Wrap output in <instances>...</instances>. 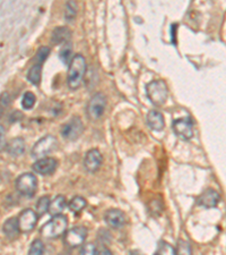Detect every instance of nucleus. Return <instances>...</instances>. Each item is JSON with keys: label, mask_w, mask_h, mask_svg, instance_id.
I'll return each instance as SVG.
<instances>
[{"label": "nucleus", "mask_w": 226, "mask_h": 255, "mask_svg": "<svg viewBox=\"0 0 226 255\" xmlns=\"http://www.w3.org/2000/svg\"><path fill=\"white\" fill-rule=\"evenodd\" d=\"M58 163L54 158L45 157L42 159H37L35 163L33 164L32 169L34 172L39 174L41 176H47L53 174L54 170L57 169Z\"/></svg>", "instance_id": "f8f14e48"}, {"label": "nucleus", "mask_w": 226, "mask_h": 255, "mask_svg": "<svg viewBox=\"0 0 226 255\" xmlns=\"http://www.w3.org/2000/svg\"><path fill=\"white\" fill-rule=\"evenodd\" d=\"M172 128L174 133L182 140H191L193 136V123L190 117H183L173 122Z\"/></svg>", "instance_id": "9d476101"}, {"label": "nucleus", "mask_w": 226, "mask_h": 255, "mask_svg": "<svg viewBox=\"0 0 226 255\" xmlns=\"http://www.w3.org/2000/svg\"><path fill=\"white\" fill-rule=\"evenodd\" d=\"M17 192L25 198H33L36 193L37 188V178L32 172H26V174L20 175L16 179L15 182Z\"/></svg>", "instance_id": "20e7f679"}, {"label": "nucleus", "mask_w": 226, "mask_h": 255, "mask_svg": "<svg viewBox=\"0 0 226 255\" xmlns=\"http://www.w3.org/2000/svg\"><path fill=\"white\" fill-rule=\"evenodd\" d=\"M71 37V31L66 26L55 27L51 34V43L52 44H62L68 43Z\"/></svg>", "instance_id": "dca6fc26"}, {"label": "nucleus", "mask_w": 226, "mask_h": 255, "mask_svg": "<svg viewBox=\"0 0 226 255\" xmlns=\"http://www.w3.org/2000/svg\"><path fill=\"white\" fill-rule=\"evenodd\" d=\"M96 245H94L93 243H87V244H84V245L82 246L81 251H79V253L83 254V255H93V254H96Z\"/></svg>", "instance_id": "c85d7f7f"}, {"label": "nucleus", "mask_w": 226, "mask_h": 255, "mask_svg": "<svg viewBox=\"0 0 226 255\" xmlns=\"http://www.w3.org/2000/svg\"><path fill=\"white\" fill-rule=\"evenodd\" d=\"M39 215L32 209H26L18 217L19 228L22 233H30L35 228Z\"/></svg>", "instance_id": "9b49d317"}, {"label": "nucleus", "mask_w": 226, "mask_h": 255, "mask_svg": "<svg viewBox=\"0 0 226 255\" xmlns=\"http://www.w3.org/2000/svg\"><path fill=\"white\" fill-rule=\"evenodd\" d=\"M50 196L44 195L42 198L39 199V201L36 202V213L39 217L44 216L45 213L49 212V208H50Z\"/></svg>", "instance_id": "4be33fe9"}, {"label": "nucleus", "mask_w": 226, "mask_h": 255, "mask_svg": "<svg viewBox=\"0 0 226 255\" xmlns=\"http://www.w3.org/2000/svg\"><path fill=\"white\" fill-rule=\"evenodd\" d=\"M58 146V141L54 136L52 135H47L43 139L37 141L35 146L32 149V157L34 159H42V158L48 157L49 154L53 152Z\"/></svg>", "instance_id": "423d86ee"}, {"label": "nucleus", "mask_w": 226, "mask_h": 255, "mask_svg": "<svg viewBox=\"0 0 226 255\" xmlns=\"http://www.w3.org/2000/svg\"><path fill=\"white\" fill-rule=\"evenodd\" d=\"M30 254H33V255H40V254H43L44 253V245L42 243V240L40 239H35L34 242L31 244V247H30V251H29Z\"/></svg>", "instance_id": "a878e982"}, {"label": "nucleus", "mask_w": 226, "mask_h": 255, "mask_svg": "<svg viewBox=\"0 0 226 255\" xmlns=\"http://www.w3.org/2000/svg\"><path fill=\"white\" fill-rule=\"evenodd\" d=\"M176 253L178 254H191V249L189 243H187L186 240L180 239L176 246Z\"/></svg>", "instance_id": "cd10ccee"}, {"label": "nucleus", "mask_w": 226, "mask_h": 255, "mask_svg": "<svg viewBox=\"0 0 226 255\" xmlns=\"http://www.w3.org/2000/svg\"><path fill=\"white\" fill-rule=\"evenodd\" d=\"M86 206V201L84 198L82 196H74L69 202V209L71 210L72 212L79 213Z\"/></svg>", "instance_id": "5701e85b"}, {"label": "nucleus", "mask_w": 226, "mask_h": 255, "mask_svg": "<svg viewBox=\"0 0 226 255\" xmlns=\"http://www.w3.org/2000/svg\"><path fill=\"white\" fill-rule=\"evenodd\" d=\"M49 55H50V49L47 47H41L34 58L33 66L30 68L29 73H27V80L34 85H39L41 82V72H42V65Z\"/></svg>", "instance_id": "39448f33"}, {"label": "nucleus", "mask_w": 226, "mask_h": 255, "mask_svg": "<svg viewBox=\"0 0 226 255\" xmlns=\"http://www.w3.org/2000/svg\"><path fill=\"white\" fill-rule=\"evenodd\" d=\"M77 3H76L75 0H68L66 2L65 7V19L67 20L68 23L72 22L76 18V15H77Z\"/></svg>", "instance_id": "412c9836"}, {"label": "nucleus", "mask_w": 226, "mask_h": 255, "mask_svg": "<svg viewBox=\"0 0 226 255\" xmlns=\"http://www.w3.org/2000/svg\"><path fill=\"white\" fill-rule=\"evenodd\" d=\"M86 236H87V229L83 226L74 227V228L69 229L66 232L64 242L68 247L75 249V247L81 246L85 242Z\"/></svg>", "instance_id": "1a4fd4ad"}, {"label": "nucleus", "mask_w": 226, "mask_h": 255, "mask_svg": "<svg viewBox=\"0 0 226 255\" xmlns=\"http://www.w3.org/2000/svg\"><path fill=\"white\" fill-rule=\"evenodd\" d=\"M101 164H102V154L99 150L92 149L85 154L84 167L90 174H94L99 170Z\"/></svg>", "instance_id": "2eb2a0df"}, {"label": "nucleus", "mask_w": 226, "mask_h": 255, "mask_svg": "<svg viewBox=\"0 0 226 255\" xmlns=\"http://www.w3.org/2000/svg\"><path fill=\"white\" fill-rule=\"evenodd\" d=\"M9 102H10V99H9L8 93H6V92L2 93L1 94V112L3 111V109L8 107Z\"/></svg>", "instance_id": "c756f323"}, {"label": "nucleus", "mask_w": 226, "mask_h": 255, "mask_svg": "<svg viewBox=\"0 0 226 255\" xmlns=\"http://www.w3.org/2000/svg\"><path fill=\"white\" fill-rule=\"evenodd\" d=\"M6 150L12 157H19L22 156L24 151H25V142H24V140L20 139V137H17V139L12 140L7 144Z\"/></svg>", "instance_id": "6ab92c4d"}, {"label": "nucleus", "mask_w": 226, "mask_h": 255, "mask_svg": "<svg viewBox=\"0 0 226 255\" xmlns=\"http://www.w3.org/2000/svg\"><path fill=\"white\" fill-rule=\"evenodd\" d=\"M96 254L99 255H103V254H106V255H111L112 252L107 249L105 245H97L96 247Z\"/></svg>", "instance_id": "7c9ffc66"}, {"label": "nucleus", "mask_w": 226, "mask_h": 255, "mask_svg": "<svg viewBox=\"0 0 226 255\" xmlns=\"http://www.w3.org/2000/svg\"><path fill=\"white\" fill-rule=\"evenodd\" d=\"M104 220H105L106 225L111 227L112 229H120L122 228L126 223V218L122 211L118 209H109L104 213Z\"/></svg>", "instance_id": "ddd939ff"}, {"label": "nucleus", "mask_w": 226, "mask_h": 255, "mask_svg": "<svg viewBox=\"0 0 226 255\" xmlns=\"http://www.w3.org/2000/svg\"><path fill=\"white\" fill-rule=\"evenodd\" d=\"M146 93L148 99L156 107H161L164 105L168 100L169 89L164 81H153L146 85Z\"/></svg>", "instance_id": "7ed1b4c3"}, {"label": "nucleus", "mask_w": 226, "mask_h": 255, "mask_svg": "<svg viewBox=\"0 0 226 255\" xmlns=\"http://www.w3.org/2000/svg\"><path fill=\"white\" fill-rule=\"evenodd\" d=\"M84 132V125L79 117H72L61 127V136L67 141H75Z\"/></svg>", "instance_id": "6e6552de"}, {"label": "nucleus", "mask_w": 226, "mask_h": 255, "mask_svg": "<svg viewBox=\"0 0 226 255\" xmlns=\"http://www.w3.org/2000/svg\"><path fill=\"white\" fill-rule=\"evenodd\" d=\"M86 73V59L83 55H76L72 57L69 65L67 84L71 90H76L81 86L83 78Z\"/></svg>", "instance_id": "f257e3e1"}, {"label": "nucleus", "mask_w": 226, "mask_h": 255, "mask_svg": "<svg viewBox=\"0 0 226 255\" xmlns=\"http://www.w3.org/2000/svg\"><path fill=\"white\" fill-rule=\"evenodd\" d=\"M147 124L153 130H155V132H161L165 126L164 117H163L162 113L157 111V110H152L147 115Z\"/></svg>", "instance_id": "f3484780"}, {"label": "nucleus", "mask_w": 226, "mask_h": 255, "mask_svg": "<svg viewBox=\"0 0 226 255\" xmlns=\"http://www.w3.org/2000/svg\"><path fill=\"white\" fill-rule=\"evenodd\" d=\"M176 251L173 249V247L170 245L169 243L166 242H159L158 244V247H157V251H156V254H175Z\"/></svg>", "instance_id": "bb28decb"}, {"label": "nucleus", "mask_w": 226, "mask_h": 255, "mask_svg": "<svg viewBox=\"0 0 226 255\" xmlns=\"http://www.w3.org/2000/svg\"><path fill=\"white\" fill-rule=\"evenodd\" d=\"M72 48L70 43H65V46L61 48L60 53H59V58L65 65H70Z\"/></svg>", "instance_id": "b1692460"}, {"label": "nucleus", "mask_w": 226, "mask_h": 255, "mask_svg": "<svg viewBox=\"0 0 226 255\" xmlns=\"http://www.w3.org/2000/svg\"><path fill=\"white\" fill-rule=\"evenodd\" d=\"M106 107V98L102 93H95L87 103L86 107V113L88 118L92 120L100 119L104 113Z\"/></svg>", "instance_id": "0eeeda50"}, {"label": "nucleus", "mask_w": 226, "mask_h": 255, "mask_svg": "<svg viewBox=\"0 0 226 255\" xmlns=\"http://www.w3.org/2000/svg\"><path fill=\"white\" fill-rule=\"evenodd\" d=\"M0 127H1V128H0V129H1V150H3V147H5V142H3V136H5V134H3V126L1 125Z\"/></svg>", "instance_id": "2f4dec72"}, {"label": "nucleus", "mask_w": 226, "mask_h": 255, "mask_svg": "<svg viewBox=\"0 0 226 255\" xmlns=\"http://www.w3.org/2000/svg\"><path fill=\"white\" fill-rule=\"evenodd\" d=\"M67 227H68L67 217L62 215L52 216V219L50 221H48L42 228H41L40 234L41 236L44 237V238L54 239L62 235H65L66 232H67Z\"/></svg>", "instance_id": "f03ea898"}, {"label": "nucleus", "mask_w": 226, "mask_h": 255, "mask_svg": "<svg viewBox=\"0 0 226 255\" xmlns=\"http://www.w3.org/2000/svg\"><path fill=\"white\" fill-rule=\"evenodd\" d=\"M66 205H67V201H66V198L64 195H57L53 200H51L50 203V208H49V213L51 216H57L61 215L62 211H64Z\"/></svg>", "instance_id": "aec40b11"}, {"label": "nucleus", "mask_w": 226, "mask_h": 255, "mask_svg": "<svg viewBox=\"0 0 226 255\" xmlns=\"http://www.w3.org/2000/svg\"><path fill=\"white\" fill-rule=\"evenodd\" d=\"M35 101H36L35 95H34L32 92H26L22 99V107L24 109L30 110L33 108L34 105H35Z\"/></svg>", "instance_id": "393cba45"}, {"label": "nucleus", "mask_w": 226, "mask_h": 255, "mask_svg": "<svg viewBox=\"0 0 226 255\" xmlns=\"http://www.w3.org/2000/svg\"><path fill=\"white\" fill-rule=\"evenodd\" d=\"M221 196L215 189L208 188L204 193L198 196L197 199V204L200 206H204L206 209H211L215 208L218 203H220Z\"/></svg>", "instance_id": "4468645a"}, {"label": "nucleus", "mask_w": 226, "mask_h": 255, "mask_svg": "<svg viewBox=\"0 0 226 255\" xmlns=\"http://www.w3.org/2000/svg\"><path fill=\"white\" fill-rule=\"evenodd\" d=\"M2 232L9 239L16 238L20 233L18 218H9L6 220L2 226Z\"/></svg>", "instance_id": "a211bd4d"}]
</instances>
